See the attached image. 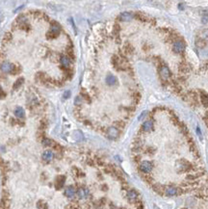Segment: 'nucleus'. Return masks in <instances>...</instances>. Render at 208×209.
I'll list each match as a JSON object with an SVG mask.
<instances>
[{
	"mask_svg": "<svg viewBox=\"0 0 208 209\" xmlns=\"http://www.w3.org/2000/svg\"><path fill=\"white\" fill-rule=\"evenodd\" d=\"M184 49H185V44H184L183 42L181 41H175L173 44V50L175 52V53H180V52H183Z\"/></svg>",
	"mask_w": 208,
	"mask_h": 209,
	"instance_id": "nucleus-1",
	"label": "nucleus"
},
{
	"mask_svg": "<svg viewBox=\"0 0 208 209\" xmlns=\"http://www.w3.org/2000/svg\"><path fill=\"white\" fill-rule=\"evenodd\" d=\"M14 68H15V66L12 65L11 63H9V62H3L1 65H0V70L5 73H12Z\"/></svg>",
	"mask_w": 208,
	"mask_h": 209,
	"instance_id": "nucleus-2",
	"label": "nucleus"
},
{
	"mask_svg": "<svg viewBox=\"0 0 208 209\" xmlns=\"http://www.w3.org/2000/svg\"><path fill=\"white\" fill-rule=\"evenodd\" d=\"M177 168H178V170H179V171H186L191 168V165L188 161L180 160L177 162Z\"/></svg>",
	"mask_w": 208,
	"mask_h": 209,
	"instance_id": "nucleus-3",
	"label": "nucleus"
},
{
	"mask_svg": "<svg viewBox=\"0 0 208 209\" xmlns=\"http://www.w3.org/2000/svg\"><path fill=\"white\" fill-rule=\"evenodd\" d=\"M152 169V164L149 161H143L140 164V170L144 173H147L151 171Z\"/></svg>",
	"mask_w": 208,
	"mask_h": 209,
	"instance_id": "nucleus-4",
	"label": "nucleus"
},
{
	"mask_svg": "<svg viewBox=\"0 0 208 209\" xmlns=\"http://www.w3.org/2000/svg\"><path fill=\"white\" fill-rule=\"evenodd\" d=\"M118 134H120V132H118V129L114 127V126H111V127H109L107 129V135L108 137H109L110 139H116L118 137Z\"/></svg>",
	"mask_w": 208,
	"mask_h": 209,
	"instance_id": "nucleus-5",
	"label": "nucleus"
},
{
	"mask_svg": "<svg viewBox=\"0 0 208 209\" xmlns=\"http://www.w3.org/2000/svg\"><path fill=\"white\" fill-rule=\"evenodd\" d=\"M76 194H77L78 198H80V200H84V198H88L90 192H89V190L87 189V188H79V189L77 190V192H76Z\"/></svg>",
	"mask_w": 208,
	"mask_h": 209,
	"instance_id": "nucleus-6",
	"label": "nucleus"
},
{
	"mask_svg": "<svg viewBox=\"0 0 208 209\" xmlns=\"http://www.w3.org/2000/svg\"><path fill=\"white\" fill-rule=\"evenodd\" d=\"M60 32H61V27H60V25L56 22L53 23L50 27V32L49 33H50L53 37H57L60 34Z\"/></svg>",
	"mask_w": 208,
	"mask_h": 209,
	"instance_id": "nucleus-7",
	"label": "nucleus"
},
{
	"mask_svg": "<svg viewBox=\"0 0 208 209\" xmlns=\"http://www.w3.org/2000/svg\"><path fill=\"white\" fill-rule=\"evenodd\" d=\"M54 157V153L52 150H44L43 152V154H41V158H43V160L46 161V162H49V161H51L53 159Z\"/></svg>",
	"mask_w": 208,
	"mask_h": 209,
	"instance_id": "nucleus-8",
	"label": "nucleus"
},
{
	"mask_svg": "<svg viewBox=\"0 0 208 209\" xmlns=\"http://www.w3.org/2000/svg\"><path fill=\"white\" fill-rule=\"evenodd\" d=\"M133 18V14L130 12H123L120 15V19L122 21H129Z\"/></svg>",
	"mask_w": 208,
	"mask_h": 209,
	"instance_id": "nucleus-9",
	"label": "nucleus"
},
{
	"mask_svg": "<svg viewBox=\"0 0 208 209\" xmlns=\"http://www.w3.org/2000/svg\"><path fill=\"white\" fill-rule=\"evenodd\" d=\"M160 74H161V76L163 78L167 79L171 76V70H169V68L168 67L163 66V67H161V68H160Z\"/></svg>",
	"mask_w": 208,
	"mask_h": 209,
	"instance_id": "nucleus-10",
	"label": "nucleus"
},
{
	"mask_svg": "<svg viewBox=\"0 0 208 209\" xmlns=\"http://www.w3.org/2000/svg\"><path fill=\"white\" fill-rule=\"evenodd\" d=\"M65 196L68 198H72L75 196V189L73 186H68L65 190Z\"/></svg>",
	"mask_w": 208,
	"mask_h": 209,
	"instance_id": "nucleus-11",
	"label": "nucleus"
},
{
	"mask_svg": "<svg viewBox=\"0 0 208 209\" xmlns=\"http://www.w3.org/2000/svg\"><path fill=\"white\" fill-rule=\"evenodd\" d=\"M65 181H66V177L64 176H60L58 177L56 182H55V187H56V189H61V188L64 186Z\"/></svg>",
	"mask_w": 208,
	"mask_h": 209,
	"instance_id": "nucleus-12",
	"label": "nucleus"
},
{
	"mask_svg": "<svg viewBox=\"0 0 208 209\" xmlns=\"http://www.w3.org/2000/svg\"><path fill=\"white\" fill-rule=\"evenodd\" d=\"M105 81H106L107 85L114 86L115 84L117 83V78H116V76H114L113 74H108L106 76V79H105Z\"/></svg>",
	"mask_w": 208,
	"mask_h": 209,
	"instance_id": "nucleus-13",
	"label": "nucleus"
},
{
	"mask_svg": "<svg viewBox=\"0 0 208 209\" xmlns=\"http://www.w3.org/2000/svg\"><path fill=\"white\" fill-rule=\"evenodd\" d=\"M165 194L167 196H175L177 194V189L173 186H168L165 188Z\"/></svg>",
	"mask_w": 208,
	"mask_h": 209,
	"instance_id": "nucleus-14",
	"label": "nucleus"
},
{
	"mask_svg": "<svg viewBox=\"0 0 208 209\" xmlns=\"http://www.w3.org/2000/svg\"><path fill=\"white\" fill-rule=\"evenodd\" d=\"M127 198L130 202H136L138 200V194L134 190H130V191L127 192Z\"/></svg>",
	"mask_w": 208,
	"mask_h": 209,
	"instance_id": "nucleus-15",
	"label": "nucleus"
},
{
	"mask_svg": "<svg viewBox=\"0 0 208 209\" xmlns=\"http://www.w3.org/2000/svg\"><path fill=\"white\" fill-rule=\"evenodd\" d=\"M15 117L17 118H19V119H22V118H24V110L22 109L21 107H17L15 108Z\"/></svg>",
	"mask_w": 208,
	"mask_h": 209,
	"instance_id": "nucleus-16",
	"label": "nucleus"
},
{
	"mask_svg": "<svg viewBox=\"0 0 208 209\" xmlns=\"http://www.w3.org/2000/svg\"><path fill=\"white\" fill-rule=\"evenodd\" d=\"M61 64L64 68H68L70 65V59L68 56H62L61 57Z\"/></svg>",
	"mask_w": 208,
	"mask_h": 209,
	"instance_id": "nucleus-17",
	"label": "nucleus"
},
{
	"mask_svg": "<svg viewBox=\"0 0 208 209\" xmlns=\"http://www.w3.org/2000/svg\"><path fill=\"white\" fill-rule=\"evenodd\" d=\"M152 128H153V123L151 121H144L143 124V129L144 131H150Z\"/></svg>",
	"mask_w": 208,
	"mask_h": 209,
	"instance_id": "nucleus-18",
	"label": "nucleus"
},
{
	"mask_svg": "<svg viewBox=\"0 0 208 209\" xmlns=\"http://www.w3.org/2000/svg\"><path fill=\"white\" fill-rule=\"evenodd\" d=\"M201 103L204 105V106H208V94L204 92H201Z\"/></svg>",
	"mask_w": 208,
	"mask_h": 209,
	"instance_id": "nucleus-19",
	"label": "nucleus"
},
{
	"mask_svg": "<svg viewBox=\"0 0 208 209\" xmlns=\"http://www.w3.org/2000/svg\"><path fill=\"white\" fill-rule=\"evenodd\" d=\"M37 208L38 209H48V206H47L46 202H44V200H39L37 202Z\"/></svg>",
	"mask_w": 208,
	"mask_h": 209,
	"instance_id": "nucleus-20",
	"label": "nucleus"
},
{
	"mask_svg": "<svg viewBox=\"0 0 208 209\" xmlns=\"http://www.w3.org/2000/svg\"><path fill=\"white\" fill-rule=\"evenodd\" d=\"M41 144H43L44 147H52V145H53V142L48 138H43L41 140Z\"/></svg>",
	"mask_w": 208,
	"mask_h": 209,
	"instance_id": "nucleus-21",
	"label": "nucleus"
},
{
	"mask_svg": "<svg viewBox=\"0 0 208 209\" xmlns=\"http://www.w3.org/2000/svg\"><path fill=\"white\" fill-rule=\"evenodd\" d=\"M23 81H24V79H23V78H19V79H17V80L15 81V83H14V86H13V89H14V90H17L18 88H19L20 86L22 85Z\"/></svg>",
	"mask_w": 208,
	"mask_h": 209,
	"instance_id": "nucleus-22",
	"label": "nucleus"
},
{
	"mask_svg": "<svg viewBox=\"0 0 208 209\" xmlns=\"http://www.w3.org/2000/svg\"><path fill=\"white\" fill-rule=\"evenodd\" d=\"M153 189H154V191H156L157 193H159V194H161L162 191H163V187L161 186V185H159V184L154 185Z\"/></svg>",
	"mask_w": 208,
	"mask_h": 209,
	"instance_id": "nucleus-23",
	"label": "nucleus"
},
{
	"mask_svg": "<svg viewBox=\"0 0 208 209\" xmlns=\"http://www.w3.org/2000/svg\"><path fill=\"white\" fill-rule=\"evenodd\" d=\"M146 111H144V112H142L141 115L139 116L138 120H139V121H142V120H143V119H144V117H146Z\"/></svg>",
	"mask_w": 208,
	"mask_h": 209,
	"instance_id": "nucleus-24",
	"label": "nucleus"
},
{
	"mask_svg": "<svg viewBox=\"0 0 208 209\" xmlns=\"http://www.w3.org/2000/svg\"><path fill=\"white\" fill-rule=\"evenodd\" d=\"M70 96V91H66L64 92V97L65 98H68Z\"/></svg>",
	"mask_w": 208,
	"mask_h": 209,
	"instance_id": "nucleus-25",
	"label": "nucleus"
},
{
	"mask_svg": "<svg viewBox=\"0 0 208 209\" xmlns=\"http://www.w3.org/2000/svg\"><path fill=\"white\" fill-rule=\"evenodd\" d=\"M3 96H5V92H3V90L0 89V97H1V98H2V97H3Z\"/></svg>",
	"mask_w": 208,
	"mask_h": 209,
	"instance_id": "nucleus-26",
	"label": "nucleus"
},
{
	"mask_svg": "<svg viewBox=\"0 0 208 209\" xmlns=\"http://www.w3.org/2000/svg\"><path fill=\"white\" fill-rule=\"evenodd\" d=\"M207 19H208V17H204L203 18H202V22H203V23H206V22H207Z\"/></svg>",
	"mask_w": 208,
	"mask_h": 209,
	"instance_id": "nucleus-27",
	"label": "nucleus"
}]
</instances>
